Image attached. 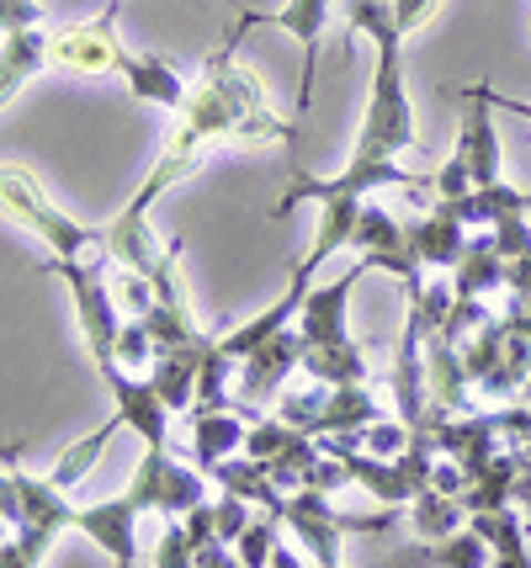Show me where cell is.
Segmentation results:
<instances>
[{"instance_id":"cb8c5ba5","label":"cell","mask_w":531,"mask_h":568,"mask_svg":"<svg viewBox=\"0 0 531 568\" xmlns=\"http://www.w3.org/2000/svg\"><path fill=\"white\" fill-rule=\"evenodd\" d=\"M118 74L127 80V97L150 101V106H165V112H181L186 97H192V85H186L165 59H154V53H123V70Z\"/></svg>"},{"instance_id":"5b68a950","label":"cell","mask_w":531,"mask_h":568,"mask_svg":"<svg viewBox=\"0 0 531 568\" xmlns=\"http://www.w3.org/2000/svg\"><path fill=\"white\" fill-rule=\"evenodd\" d=\"M462 362H468V377H473V388L483 398H494V404H510V398L521 394V383L531 377V341L527 335H515L500 314L473 329L468 341H462Z\"/></svg>"},{"instance_id":"f1b7e54d","label":"cell","mask_w":531,"mask_h":568,"mask_svg":"<svg viewBox=\"0 0 531 568\" xmlns=\"http://www.w3.org/2000/svg\"><path fill=\"white\" fill-rule=\"evenodd\" d=\"M118 430H123V420H118V409H112V415H106V420L96 425L91 436H80V442H70L64 452H59V457H53L49 478L59 484V489H75L80 478H85V473H91L96 463H102V452L112 446V436H118Z\"/></svg>"},{"instance_id":"1f68e13d","label":"cell","mask_w":531,"mask_h":568,"mask_svg":"<svg viewBox=\"0 0 531 568\" xmlns=\"http://www.w3.org/2000/svg\"><path fill=\"white\" fill-rule=\"evenodd\" d=\"M304 430L298 425H287V420H277V415H255V425H251V436H245V457H255V463H272V457H282L287 446L298 442Z\"/></svg>"},{"instance_id":"b9f144b4","label":"cell","mask_w":531,"mask_h":568,"mask_svg":"<svg viewBox=\"0 0 531 568\" xmlns=\"http://www.w3.org/2000/svg\"><path fill=\"white\" fill-rule=\"evenodd\" d=\"M489 568H531V547H515V552H494Z\"/></svg>"},{"instance_id":"484cf974","label":"cell","mask_w":531,"mask_h":568,"mask_svg":"<svg viewBox=\"0 0 531 568\" xmlns=\"http://www.w3.org/2000/svg\"><path fill=\"white\" fill-rule=\"evenodd\" d=\"M372 420H382V404L367 383H346V388H325V409H319V436H361Z\"/></svg>"},{"instance_id":"836d02e7","label":"cell","mask_w":531,"mask_h":568,"mask_svg":"<svg viewBox=\"0 0 531 568\" xmlns=\"http://www.w3.org/2000/svg\"><path fill=\"white\" fill-rule=\"evenodd\" d=\"M59 542L53 531H38V526H22V531H11L6 542H0V568H38L49 558V547Z\"/></svg>"},{"instance_id":"6da1fadb","label":"cell","mask_w":531,"mask_h":568,"mask_svg":"<svg viewBox=\"0 0 531 568\" xmlns=\"http://www.w3.org/2000/svg\"><path fill=\"white\" fill-rule=\"evenodd\" d=\"M0 213L27 229L32 240H43L49 261H96L102 255V223H85L64 213L43 192V181L22 165H0Z\"/></svg>"},{"instance_id":"d6986e66","label":"cell","mask_w":531,"mask_h":568,"mask_svg":"<svg viewBox=\"0 0 531 568\" xmlns=\"http://www.w3.org/2000/svg\"><path fill=\"white\" fill-rule=\"evenodd\" d=\"M192 420V463L197 468H213V463H224L234 452H245V436H251V420H245V409H192L186 415Z\"/></svg>"},{"instance_id":"ab89813d","label":"cell","mask_w":531,"mask_h":568,"mask_svg":"<svg viewBox=\"0 0 531 568\" xmlns=\"http://www.w3.org/2000/svg\"><path fill=\"white\" fill-rule=\"evenodd\" d=\"M430 17H436V0H394V22H399L405 38H415Z\"/></svg>"},{"instance_id":"f6af8a7d","label":"cell","mask_w":531,"mask_h":568,"mask_svg":"<svg viewBox=\"0 0 531 568\" xmlns=\"http://www.w3.org/2000/svg\"><path fill=\"white\" fill-rule=\"evenodd\" d=\"M6 537H11V520L0 516V542H6Z\"/></svg>"},{"instance_id":"7bdbcfd3","label":"cell","mask_w":531,"mask_h":568,"mask_svg":"<svg viewBox=\"0 0 531 568\" xmlns=\"http://www.w3.org/2000/svg\"><path fill=\"white\" fill-rule=\"evenodd\" d=\"M515 510H527V526H531V468L521 473V484H515Z\"/></svg>"},{"instance_id":"9a60e30c","label":"cell","mask_w":531,"mask_h":568,"mask_svg":"<svg viewBox=\"0 0 531 568\" xmlns=\"http://www.w3.org/2000/svg\"><path fill=\"white\" fill-rule=\"evenodd\" d=\"M106 394H112L118 420H123L139 442L171 446V409H165V398L154 394L150 372H118V377H106Z\"/></svg>"},{"instance_id":"44dd1931","label":"cell","mask_w":531,"mask_h":568,"mask_svg":"<svg viewBox=\"0 0 531 568\" xmlns=\"http://www.w3.org/2000/svg\"><path fill=\"white\" fill-rule=\"evenodd\" d=\"M335 457L351 468L356 489H367V495L378 499V505H388V510H399V505H409V499L420 495V484L399 468V457H372V452H361V446H351V452H335Z\"/></svg>"},{"instance_id":"74e56055","label":"cell","mask_w":531,"mask_h":568,"mask_svg":"<svg viewBox=\"0 0 531 568\" xmlns=\"http://www.w3.org/2000/svg\"><path fill=\"white\" fill-rule=\"evenodd\" d=\"M154 568H197V542L186 537L181 520H165V531L154 542Z\"/></svg>"},{"instance_id":"f35d334b","label":"cell","mask_w":531,"mask_h":568,"mask_svg":"<svg viewBox=\"0 0 531 568\" xmlns=\"http://www.w3.org/2000/svg\"><path fill=\"white\" fill-rule=\"evenodd\" d=\"M43 27V0H0V38Z\"/></svg>"},{"instance_id":"d6a6232c","label":"cell","mask_w":531,"mask_h":568,"mask_svg":"<svg viewBox=\"0 0 531 568\" xmlns=\"http://www.w3.org/2000/svg\"><path fill=\"white\" fill-rule=\"evenodd\" d=\"M277 531H282V516H261L245 526V537L234 542V552H239V564L245 568H272V552H277Z\"/></svg>"},{"instance_id":"4dcf8cb0","label":"cell","mask_w":531,"mask_h":568,"mask_svg":"<svg viewBox=\"0 0 531 568\" xmlns=\"http://www.w3.org/2000/svg\"><path fill=\"white\" fill-rule=\"evenodd\" d=\"M430 568H489L494 564V547L483 542L473 526H462V531H452V537H441V542H426V552H420Z\"/></svg>"},{"instance_id":"ee69618b","label":"cell","mask_w":531,"mask_h":568,"mask_svg":"<svg viewBox=\"0 0 531 568\" xmlns=\"http://www.w3.org/2000/svg\"><path fill=\"white\" fill-rule=\"evenodd\" d=\"M272 568H308V564H298V552H287V547L277 542V552H272Z\"/></svg>"},{"instance_id":"f546056e","label":"cell","mask_w":531,"mask_h":568,"mask_svg":"<svg viewBox=\"0 0 531 568\" xmlns=\"http://www.w3.org/2000/svg\"><path fill=\"white\" fill-rule=\"evenodd\" d=\"M409 520H415L420 542H441V537L462 531V499L441 495V489H430V484H426L420 495L409 499Z\"/></svg>"},{"instance_id":"e0dca14e","label":"cell","mask_w":531,"mask_h":568,"mask_svg":"<svg viewBox=\"0 0 531 568\" xmlns=\"http://www.w3.org/2000/svg\"><path fill=\"white\" fill-rule=\"evenodd\" d=\"M426 394L430 409H441V415H473V377H468L462 346L441 341V335H426Z\"/></svg>"},{"instance_id":"277c9868","label":"cell","mask_w":531,"mask_h":568,"mask_svg":"<svg viewBox=\"0 0 531 568\" xmlns=\"http://www.w3.org/2000/svg\"><path fill=\"white\" fill-rule=\"evenodd\" d=\"M239 49H218L213 59L203 64V80L207 85H218L224 91V101L234 106V118H239V144H298V128L282 123V112L272 106V97H266V85L255 80L239 59H234Z\"/></svg>"},{"instance_id":"ac0fdd59","label":"cell","mask_w":531,"mask_h":568,"mask_svg":"<svg viewBox=\"0 0 531 568\" xmlns=\"http://www.w3.org/2000/svg\"><path fill=\"white\" fill-rule=\"evenodd\" d=\"M405 234H409V255L420 261V266H436V272H452L457 261H462V250H468V223H457L452 213H441V207H426V213H415L405 219Z\"/></svg>"},{"instance_id":"ba28073f","label":"cell","mask_w":531,"mask_h":568,"mask_svg":"<svg viewBox=\"0 0 531 568\" xmlns=\"http://www.w3.org/2000/svg\"><path fill=\"white\" fill-rule=\"evenodd\" d=\"M329 499H335V495H319V489H287L282 526L298 537V547H304L319 568H346V564H340V531H378V526H388V520H394V510L367 516V520H351V516H340Z\"/></svg>"},{"instance_id":"3957f363","label":"cell","mask_w":531,"mask_h":568,"mask_svg":"<svg viewBox=\"0 0 531 568\" xmlns=\"http://www.w3.org/2000/svg\"><path fill=\"white\" fill-rule=\"evenodd\" d=\"M207 484H213V478H207L197 463L176 457V446H144V457H139V468H133V484H127L123 495L133 499L139 510L181 520L186 510L207 505Z\"/></svg>"},{"instance_id":"8992f818","label":"cell","mask_w":531,"mask_h":568,"mask_svg":"<svg viewBox=\"0 0 531 568\" xmlns=\"http://www.w3.org/2000/svg\"><path fill=\"white\" fill-rule=\"evenodd\" d=\"M382 186H405V192H426L430 197V175L399 171V160H346V171L335 175H293V186L272 202V219H287L298 202L319 197H378Z\"/></svg>"},{"instance_id":"83f0119b","label":"cell","mask_w":531,"mask_h":568,"mask_svg":"<svg viewBox=\"0 0 531 568\" xmlns=\"http://www.w3.org/2000/svg\"><path fill=\"white\" fill-rule=\"evenodd\" d=\"M308 383H325V388H346V383H367V351L356 341H335V346H304V367Z\"/></svg>"},{"instance_id":"60d3db41","label":"cell","mask_w":531,"mask_h":568,"mask_svg":"<svg viewBox=\"0 0 531 568\" xmlns=\"http://www.w3.org/2000/svg\"><path fill=\"white\" fill-rule=\"evenodd\" d=\"M197 568H245V564H239V552L228 542H207L203 552H197Z\"/></svg>"},{"instance_id":"7c38bea8","label":"cell","mask_w":531,"mask_h":568,"mask_svg":"<svg viewBox=\"0 0 531 568\" xmlns=\"http://www.w3.org/2000/svg\"><path fill=\"white\" fill-rule=\"evenodd\" d=\"M351 250L356 261H367L372 272L382 276H399V282H420L426 266L409 255V234H405V219H394L388 207H361V219H356V234H351Z\"/></svg>"},{"instance_id":"8fae6325","label":"cell","mask_w":531,"mask_h":568,"mask_svg":"<svg viewBox=\"0 0 531 568\" xmlns=\"http://www.w3.org/2000/svg\"><path fill=\"white\" fill-rule=\"evenodd\" d=\"M457 101H462V128H457L452 154L468 165L473 186L506 181V149H500V133H494V106H489V97H483V80L457 85Z\"/></svg>"},{"instance_id":"8d00e7d4","label":"cell","mask_w":531,"mask_h":568,"mask_svg":"<svg viewBox=\"0 0 531 568\" xmlns=\"http://www.w3.org/2000/svg\"><path fill=\"white\" fill-rule=\"evenodd\" d=\"M251 499H239V495H224V489H218V499H213V531H218V542H239V537H245V526H251Z\"/></svg>"},{"instance_id":"d590c367","label":"cell","mask_w":531,"mask_h":568,"mask_svg":"<svg viewBox=\"0 0 531 568\" xmlns=\"http://www.w3.org/2000/svg\"><path fill=\"white\" fill-rule=\"evenodd\" d=\"M409 442H415V430L399 415H382V420H372L361 430V452H372V457H399Z\"/></svg>"},{"instance_id":"e575fe53","label":"cell","mask_w":531,"mask_h":568,"mask_svg":"<svg viewBox=\"0 0 531 568\" xmlns=\"http://www.w3.org/2000/svg\"><path fill=\"white\" fill-rule=\"evenodd\" d=\"M154 356H160V346H154L150 324L127 314V320H123V335H118V367H123V372H150Z\"/></svg>"},{"instance_id":"ffe728a7","label":"cell","mask_w":531,"mask_h":568,"mask_svg":"<svg viewBox=\"0 0 531 568\" xmlns=\"http://www.w3.org/2000/svg\"><path fill=\"white\" fill-rule=\"evenodd\" d=\"M6 468L17 478V489H22V510H27V526H38V531H70L75 526V505L64 499V489L53 484L49 473H32V468H17V446L6 452Z\"/></svg>"},{"instance_id":"603a6c76","label":"cell","mask_w":531,"mask_h":568,"mask_svg":"<svg viewBox=\"0 0 531 568\" xmlns=\"http://www.w3.org/2000/svg\"><path fill=\"white\" fill-rule=\"evenodd\" d=\"M43 70H49V32L43 27L0 38V106H11Z\"/></svg>"},{"instance_id":"d4e9b609","label":"cell","mask_w":531,"mask_h":568,"mask_svg":"<svg viewBox=\"0 0 531 568\" xmlns=\"http://www.w3.org/2000/svg\"><path fill=\"white\" fill-rule=\"evenodd\" d=\"M207 478H213L224 495L251 499L255 510H266V516H282V510H287V489H277V484H272V473L261 468L255 457H239V452H234V457H224V463H213Z\"/></svg>"},{"instance_id":"4fadbf2b","label":"cell","mask_w":531,"mask_h":568,"mask_svg":"<svg viewBox=\"0 0 531 568\" xmlns=\"http://www.w3.org/2000/svg\"><path fill=\"white\" fill-rule=\"evenodd\" d=\"M372 272L367 261H351L340 276H325V282H314L304 297V308H298V335H304L308 346H335V341H351V329H346V314H351V293L356 282Z\"/></svg>"},{"instance_id":"4316f807","label":"cell","mask_w":531,"mask_h":568,"mask_svg":"<svg viewBox=\"0 0 531 568\" xmlns=\"http://www.w3.org/2000/svg\"><path fill=\"white\" fill-rule=\"evenodd\" d=\"M197 377H203V356H186V351H160L150 367L154 394L165 398L171 415H192L197 409Z\"/></svg>"},{"instance_id":"7402d4cb","label":"cell","mask_w":531,"mask_h":568,"mask_svg":"<svg viewBox=\"0 0 531 568\" xmlns=\"http://www.w3.org/2000/svg\"><path fill=\"white\" fill-rule=\"evenodd\" d=\"M452 293L457 297H489V293H506V250L500 240L479 229L468 250H462V261L452 266Z\"/></svg>"},{"instance_id":"9c48e42d","label":"cell","mask_w":531,"mask_h":568,"mask_svg":"<svg viewBox=\"0 0 531 568\" xmlns=\"http://www.w3.org/2000/svg\"><path fill=\"white\" fill-rule=\"evenodd\" d=\"M304 346L308 341L298 329H282L277 341H266L261 351H251V356L239 362V372H234V404H239L245 415H261L266 404H277L282 388L304 367Z\"/></svg>"},{"instance_id":"7a4b0ae2","label":"cell","mask_w":531,"mask_h":568,"mask_svg":"<svg viewBox=\"0 0 531 568\" xmlns=\"http://www.w3.org/2000/svg\"><path fill=\"white\" fill-rule=\"evenodd\" d=\"M43 276L53 282H64V293H70V308H75V324H80V346L91 356V367L96 377H118V335H123V303L112 293V282H106V255L96 261H43Z\"/></svg>"},{"instance_id":"2e32d148","label":"cell","mask_w":531,"mask_h":568,"mask_svg":"<svg viewBox=\"0 0 531 568\" xmlns=\"http://www.w3.org/2000/svg\"><path fill=\"white\" fill-rule=\"evenodd\" d=\"M314 207H319V213H314V240H308V255H304V266H293V282H304V287L319 282V272H325L340 250H351L356 219H361L367 197H319Z\"/></svg>"},{"instance_id":"bcb514c9","label":"cell","mask_w":531,"mask_h":568,"mask_svg":"<svg viewBox=\"0 0 531 568\" xmlns=\"http://www.w3.org/2000/svg\"><path fill=\"white\" fill-rule=\"evenodd\" d=\"M308 568H319V564H308Z\"/></svg>"},{"instance_id":"5bb4252c","label":"cell","mask_w":531,"mask_h":568,"mask_svg":"<svg viewBox=\"0 0 531 568\" xmlns=\"http://www.w3.org/2000/svg\"><path fill=\"white\" fill-rule=\"evenodd\" d=\"M139 505L127 495H112L102 505H75V526L85 542H96L112 568H139Z\"/></svg>"},{"instance_id":"30bf717a","label":"cell","mask_w":531,"mask_h":568,"mask_svg":"<svg viewBox=\"0 0 531 568\" xmlns=\"http://www.w3.org/2000/svg\"><path fill=\"white\" fill-rule=\"evenodd\" d=\"M118 11L123 0H106V11L96 22H75L49 32V64L75 74H118L123 70V38H118Z\"/></svg>"},{"instance_id":"52a82bcc","label":"cell","mask_w":531,"mask_h":568,"mask_svg":"<svg viewBox=\"0 0 531 568\" xmlns=\"http://www.w3.org/2000/svg\"><path fill=\"white\" fill-rule=\"evenodd\" d=\"M335 22V0H282L277 11H239V22L228 27V49H239V38L251 27H277L304 49V74H298V112L314 106V74H319V43Z\"/></svg>"}]
</instances>
